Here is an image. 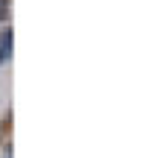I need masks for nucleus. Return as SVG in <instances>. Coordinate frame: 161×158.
Listing matches in <instances>:
<instances>
[{"instance_id":"1","label":"nucleus","mask_w":161,"mask_h":158,"mask_svg":"<svg viewBox=\"0 0 161 158\" xmlns=\"http://www.w3.org/2000/svg\"><path fill=\"white\" fill-rule=\"evenodd\" d=\"M12 38H15V35H12V30H6L3 35H0V53H3L6 59L12 56Z\"/></svg>"},{"instance_id":"2","label":"nucleus","mask_w":161,"mask_h":158,"mask_svg":"<svg viewBox=\"0 0 161 158\" xmlns=\"http://www.w3.org/2000/svg\"><path fill=\"white\" fill-rule=\"evenodd\" d=\"M9 15V0H0V21Z\"/></svg>"},{"instance_id":"3","label":"nucleus","mask_w":161,"mask_h":158,"mask_svg":"<svg viewBox=\"0 0 161 158\" xmlns=\"http://www.w3.org/2000/svg\"><path fill=\"white\" fill-rule=\"evenodd\" d=\"M3 62H6V56H3V53H0V64H3Z\"/></svg>"},{"instance_id":"4","label":"nucleus","mask_w":161,"mask_h":158,"mask_svg":"<svg viewBox=\"0 0 161 158\" xmlns=\"http://www.w3.org/2000/svg\"><path fill=\"white\" fill-rule=\"evenodd\" d=\"M6 158H12V152H9V155H6Z\"/></svg>"}]
</instances>
